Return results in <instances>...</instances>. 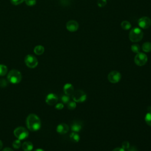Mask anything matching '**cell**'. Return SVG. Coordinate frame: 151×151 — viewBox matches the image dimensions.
Here are the masks:
<instances>
[{"label":"cell","instance_id":"6da1fadb","mask_svg":"<svg viewBox=\"0 0 151 151\" xmlns=\"http://www.w3.org/2000/svg\"><path fill=\"white\" fill-rule=\"evenodd\" d=\"M26 125L27 128L31 131H37L41 127L40 119L35 114H30L26 119Z\"/></svg>","mask_w":151,"mask_h":151},{"label":"cell","instance_id":"7a4b0ae2","mask_svg":"<svg viewBox=\"0 0 151 151\" xmlns=\"http://www.w3.org/2000/svg\"><path fill=\"white\" fill-rule=\"evenodd\" d=\"M143 37V33L141 29L137 27L132 28L129 32V39L132 42L140 41Z\"/></svg>","mask_w":151,"mask_h":151},{"label":"cell","instance_id":"3957f363","mask_svg":"<svg viewBox=\"0 0 151 151\" xmlns=\"http://www.w3.org/2000/svg\"><path fill=\"white\" fill-rule=\"evenodd\" d=\"M7 78L9 82L12 84H18L22 79V75L20 71L17 70H11L8 74Z\"/></svg>","mask_w":151,"mask_h":151},{"label":"cell","instance_id":"277c9868","mask_svg":"<svg viewBox=\"0 0 151 151\" xmlns=\"http://www.w3.org/2000/svg\"><path fill=\"white\" fill-rule=\"evenodd\" d=\"M14 136L19 140L27 139L29 136L28 131L24 127H18L14 131Z\"/></svg>","mask_w":151,"mask_h":151},{"label":"cell","instance_id":"5b68a950","mask_svg":"<svg viewBox=\"0 0 151 151\" xmlns=\"http://www.w3.org/2000/svg\"><path fill=\"white\" fill-rule=\"evenodd\" d=\"M72 98L76 103H83L86 100L87 94L81 90H77L72 94Z\"/></svg>","mask_w":151,"mask_h":151},{"label":"cell","instance_id":"8992f818","mask_svg":"<svg viewBox=\"0 0 151 151\" xmlns=\"http://www.w3.org/2000/svg\"><path fill=\"white\" fill-rule=\"evenodd\" d=\"M134 63L138 66H143L146 64L147 61V57L143 52H138L134 58Z\"/></svg>","mask_w":151,"mask_h":151},{"label":"cell","instance_id":"52a82bcc","mask_svg":"<svg viewBox=\"0 0 151 151\" xmlns=\"http://www.w3.org/2000/svg\"><path fill=\"white\" fill-rule=\"evenodd\" d=\"M24 61L26 65L30 68H34L36 67L38 64V61L37 58L31 54H28L25 56Z\"/></svg>","mask_w":151,"mask_h":151},{"label":"cell","instance_id":"ba28073f","mask_svg":"<svg viewBox=\"0 0 151 151\" xmlns=\"http://www.w3.org/2000/svg\"><path fill=\"white\" fill-rule=\"evenodd\" d=\"M121 78H122L121 74L119 71L116 70L111 71V72H110L107 76L109 81L113 84L117 83L121 80Z\"/></svg>","mask_w":151,"mask_h":151},{"label":"cell","instance_id":"9c48e42d","mask_svg":"<svg viewBox=\"0 0 151 151\" xmlns=\"http://www.w3.org/2000/svg\"><path fill=\"white\" fill-rule=\"evenodd\" d=\"M138 25L142 29H147L151 25V20L147 17H143L138 20Z\"/></svg>","mask_w":151,"mask_h":151},{"label":"cell","instance_id":"30bf717a","mask_svg":"<svg viewBox=\"0 0 151 151\" xmlns=\"http://www.w3.org/2000/svg\"><path fill=\"white\" fill-rule=\"evenodd\" d=\"M58 101V97L54 93L48 94L45 98V102L50 106H53Z\"/></svg>","mask_w":151,"mask_h":151},{"label":"cell","instance_id":"8fae6325","mask_svg":"<svg viewBox=\"0 0 151 151\" xmlns=\"http://www.w3.org/2000/svg\"><path fill=\"white\" fill-rule=\"evenodd\" d=\"M66 28L70 32H75L78 28V24L74 20H70L67 22Z\"/></svg>","mask_w":151,"mask_h":151},{"label":"cell","instance_id":"7c38bea8","mask_svg":"<svg viewBox=\"0 0 151 151\" xmlns=\"http://www.w3.org/2000/svg\"><path fill=\"white\" fill-rule=\"evenodd\" d=\"M56 130L57 133L61 134H64L67 133L69 130L68 126L65 123H60L59 124L56 128Z\"/></svg>","mask_w":151,"mask_h":151},{"label":"cell","instance_id":"4fadbf2b","mask_svg":"<svg viewBox=\"0 0 151 151\" xmlns=\"http://www.w3.org/2000/svg\"><path fill=\"white\" fill-rule=\"evenodd\" d=\"M63 91L65 95L69 96H72V94L74 92V86L70 83H67L63 87Z\"/></svg>","mask_w":151,"mask_h":151},{"label":"cell","instance_id":"5bb4252c","mask_svg":"<svg viewBox=\"0 0 151 151\" xmlns=\"http://www.w3.org/2000/svg\"><path fill=\"white\" fill-rule=\"evenodd\" d=\"M21 146H22L23 150H24V151H31L32 150L33 147H34L32 142H31L29 141L24 142L22 144Z\"/></svg>","mask_w":151,"mask_h":151},{"label":"cell","instance_id":"9a60e30c","mask_svg":"<svg viewBox=\"0 0 151 151\" xmlns=\"http://www.w3.org/2000/svg\"><path fill=\"white\" fill-rule=\"evenodd\" d=\"M70 139L72 142H73L74 143H77V142H79V140L80 139V137L77 133L73 132L70 134Z\"/></svg>","mask_w":151,"mask_h":151},{"label":"cell","instance_id":"2e32d148","mask_svg":"<svg viewBox=\"0 0 151 151\" xmlns=\"http://www.w3.org/2000/svg\"><path fill=\"white\" fill-rule=\"evenodd\" d=\"M34 52L37 55H41L44 52V48L42 45H37L34 49Z\"/></svg>","mask_w":151,"mask_h":151},{"label":"cell","instance_id":"e0dca14e","mask_svg":"<svg viewBox=\"0 0 151 151\" xmlns=\"http://www.w3.org/2000/svg\"><path fill=\"white\" fill-rule=\"evenodd\" d=\"M142 50L145 52H149L151 51V42H145L143 44L142 47Z\"/></svg>","mask_w":151,"mask_h":151},{"label":"cell","instance_id":"ac0fdd59","mask_svg":"<svg viewBox=\"0 0 151 151\" xmlns=\"http://www.w3.org/2000/svg\"><path fill=\"white\" fill-rule=\"evenodd\" d=\"M81 128H82L80 124L77 123H74L72 124V125L71 126L72 132H76V133L79 132L81 130Z\"/></svg>","mask_w":151,"mask_h":151},{"label":"cell","instance_id":"d6986e66","mask_svg":"<svg viewBox=\"0 0 151 151\" xmlns=\"http://www.w3.org/2000/svg\"><path fill=\"white\" fill-rule=\"evenodd\" d=\"M145 121L146 123L151 127V111H149L145 117Z\"/></svg>","mask_w":151,"mask_h":151},{"label":"cell","instance_id":"ffe728a7","mask_svg":"<svg viewBox=\"0 0 151 151\" xmlns=\"http://www.w3.org/2000/svg\"><path fill=\"white\" fill-rule=\"evenodd\" d=\"M121 27L124 30H128L131 28V24L127 21H123L121 23Z\"/></svg>","mask_w":151,"mask_h":151},{"label":"cell","instance_id":"44dd1931","mask_svg":"<svg viewBox=\"0 0 151 151\" xmlns=\"http://www.w3.org/2000/svg\"><path fill=\"white\" fill-rule=\"evenodd\" d=\"M8 72L7 67L4 64H0V76H5Z\"/></svg>","mask_w":151,"mask_h":151},{"label":"cell","instance_id":"7402d4cb","mask_svg":"<svg viewBox=\"0 0 151 151\" xmlns=\"http://www.w3.org/2000/svg\"><path fill=\"white\" fill-rule=\"evenodd\" d=\"M131 50L132 51L134 52V53H138L140 52V45L137 44H133L132 46H131Z\"/></svg>","mask_w":151,"mask_h":151},{"label":"cell","instance_id":"603a6c76","mask_svg":"<svg viewBox=\"0 0 151 151\" xmlns=\"http://www.w3.org/2000/svg\"><path fill=\"white\" fill-rule=\"evenodd\" d=\"M67 104V108L70 110H74L76 107V102H75L74 100L70 101Z\"/></svg>","mask_w":151,"mask_h":151},{"label":"cell","instance_id":"cb8c5ba5","mask_svg":"<svg viewBox=\"0 0 151 151\" xmlns=\"http://www.w3.org/2000/svg\"><path fill=\"white\" fill-rule=\"evenodd\" d=\"M21 145H22V144H21V142L20 140H19V139H17V140H14V141L13 142V143H12V146H13V147H14V149H19V148L22 146Z\"/></svg>","mask_w":151,"mask_h":151},{"label":"cell","instance_id":"d4e9b609","mask_svg":"<svg viewBox=\"0 0 151 151\" xmlns=\"http://www.w3.org/2000/svg\"><path fill=\"white\" fill-rule=\"evenodd\" d=\"M61 99L62 102H63L64 104H67V103L70 101V96H67V95L64 94V95L62 96Z\"/></svg>","mask_w":151,"mask_h":151},{"label":"cell","instance_id":"484cf974","mask_svg":"<svg viewBox=\"0 0 151 151\" xmlns=\"http://www.w3.org/2000/svg\"><path fill=\"white\" fill-rule=\"evenodd\" d=\"M97 4L99 7H104L107 4V0H98Z\"/></svg>","mask_w":151,"mask_h":151},{"label":"cell","instance_id":"4316f807","mask_svg":"<svg viewBox=\"0 0 151 151\" xmlns=\"http://www.w3.org/2000/svg\"><path fill=\"white\" fill-rule=\"evenodd\" d=\"M130 146V143L128 141H124L122 144V147L125 150H127Z\"/></svg>","mask_w":151,"mask_h":151},{"label":"cell","instance_id":"83f0119b","mask_svg":"<svg viewBox=\"0 0 151 151\" xmlns=\"http://www.w3.org/2000/svg\"><path fill=\"white\" fill-rule=\"evenodd\" d=\"M25 4L28 6H34L36 4V0H25Z\"/></svg>","mask_w":151,"mask_h":151},{"label":"cell","instance_id":"f1b7e54d","mask_svg":"<svg viewBox=\"0 0 151 151\" xmlns=\"http://www.w3.org/2000/svg\"><path fill=\"white\" fill-rule=\"evenodd\" d=\"M10 1L12 4L14 5H18L25 1V0H10Z\"/></svg>","mask_w":151,"mask_h":151},{"label":"cell","instance_id":"f546056e","mask_svg":"<svg viewBox=\"0 0 151 151\" xmlns=\"http://www.w3.org/2000/svg\"><path fill=\"white\" fill-rule=\"evenodd\" d=\"M7 81L6 80L4 79V78H1L0 79V86L1 87H5L7 86Z\"/></svg>","mask_w":151,"mask_h":151},{"label":"cell","instance_id":"4dcf8cb0","mask_svg":"<svg viewBox=\"0 0 151 151\" xmlns=\"http://www.w3.org/2000/svg\"><path fill=\"white\" fill-rule=\"evenodd\" d=\"M55 108L57 110H61L64 108V104L61 103H59L55 104Z\"/></svg>","mask_w":151,"mask_h":151},{"label":"cell","instance_id":"1f68e13d","mask_svg":"<svg viewBox=\"0 0 151 151\" xmlns=\"http://www.w3.org/2000/svg\"><path fill=\"white\" fill-rule=\"evenodd\" d=\"M127 151H137V149L134 146H130L127 149Z\"/></svg>","mask_w":151,"mask_h":151},{"label":"cell","instance_id":"d6a6232c","mask_svg":"<svg viewBox=\"0 0 151 151\" xmlns=\"http://www.w3.org/2000/svg\"><path fill=\"white\" fill-rule=\"evenodd\" d=\"M112 151H126L122 147H116L112 150Z\"/></svg>","mask_w":151,"mask_h":151},{"label":"cell","instance_id":"836d02e7","mask_svg":"<svg viewBox=\"0 0 151 151\" xmlns=\"http://www.w3.org/2000/svg\"><path fill=\"white\" fill-rule=\"evenodd\" d=\"M2 151H13V150L9 147H5L2 150Z\"/></svg>","mask_w":151,"mask_h":151},{"label":"cell","instance_id":"e575fe53","mask_svg":"<svg viewBox=\"0 0 151 151\" xmlns=\"http://www.w3.org/2000/svg\"><path fill=\"white\" fill-rule=\"evenodd\" d=\"M34 151H44V150L43 149H41V148H38V149H37L34 150Z\"/></svg>","mask_w":151,"mask_h":151},{"label":"cell","instance_id":"d590c367","mask_svg":"<svg viewBox=\"0 0 151 151\" xmlns=\"http://www.w3.org/2000/svg\"><path fill=\"white\" fill-rule=\"evenodd\" d=\"M2 146H3V143H2V141L0 140V150H1V149L2 148Z\"/></svg>","mask_w":151,"mask_h":151}]
</instances>
